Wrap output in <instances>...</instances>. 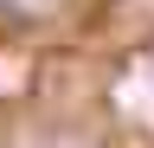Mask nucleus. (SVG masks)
Here are the masks:
<instances>
[{"instance_id": "nucleus-1", "label": "nucleus", "mask_w": 154, "mask_h": 148, "mask_svg": "<svg viewBox=\"0 0 154 148\" xmlns=\"http://www.w3.org/2000/svg\"><path fill=\"white\" fill-rule=\"evenodd\" d=\"M0 7H7V0H0Z\"/></svg>"}]
</instances>
